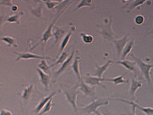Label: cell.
Instances as JSON below:
<instances>
[{
    "label": "cell",
    "instance_id": "d590c367",
    "mask_svg": "<svg viewBox=\"0 0 153 115\" xmlns=\"http://www.w3.org/2000/svg\"><path fill=\"white\" fill-rule=\"evenodd\" d=\"M94 113L96 114V115H103L102 112H99V111H96L94 112Z\"/></svg>",
    "mask_w": 153,
    "mask_h": 115
},
{
    "label": "cell",
    "instance_id": "484cf974",
    "mask_svg": "<svg viewBox=\"0 0 153 115\" xmlns=\"http://www.w3.org/2000/svg\"><path fill=\"white\" fill-rule=\"evenodd\" d=\"M38 67L39 69H41L42 71H43L44 72L47 73L49 72V69L50 68V66L48 65L45 59H44V60H42L39 64H38Z\"/></svg>",
    "mask_w": 153,
    "mask_h": 115
},
{
    "label": "cell",
    "instance_id": "52a82bcc",
    "mask_svg": "<svg viewBox=\"0 0 153 115\" xmlns=\"http://www.w3.org/2000/svg\"><path fill=\"white\" fill-rule=\"evenodd\" d=\"M65 11H62V13H60L59 15L57 16L54 19V20H53V22L50 23V25L48 26V27L47 28V30H46V31L44 32V33L43 34L42 37V38H41V42H40L39 44H41V43L43 42V43H44V47H45V45H46V43H47V41L50 39V38H51V37H53V35L52 34V32H52V29H53V26L54 25V24L56 23V21L58 20V19H59V17L60 16V15H61L62 14H63Z\"/></svg>",
    "mask_w": 153,
    "mask_h": 115
},
{
    "label": "cell",
    "instance_id": "d6a6232c",
    "mask_svg": "<svg viewBox=\"0 0 153 115\" xmlns=\"http://www.w3.org/2000/svg\"><path fill=\"white\" fill-rule=\"evenodd\" d=\"M0 115H13V114L10 111L6 109H2L1 111Z\"/></svg>",
    "mask_w": 153,
    "mask_h": 115
},
{
    "label": "cell",
    "instance_id": "e0dca14e",
    "mask_svg": "<svg viewBox=\"0 0 153 115\" xmlns=\"http://www.w3.org/2000/svg\"><path fill=\"white\" fill-rule=\"evenodd\" d=\"M142 86V82L132 78L131 81V85L129 89V93L131 96L134 97L137 90Z\"/></svg>",
    "mask_w": 153,
    "mask_h": 115
},
{
    "label": "cell",
    "instance_id": "e575fe53",
    "mask_svg": "<svg viewBox=\"0 0 153 115\" xmlns=\"http://www.w3.org/2000/svg\"><path fill=\"white\" fill-rule=\"evenodd\" d=\"M136 108H132V113H131V115H137L136 114Z\"/></svg>",
    "mask_w": 153,
    "mask_h": 115
},
{
    "label": "cell",
    "instance_id": "f546056e",
    "mask_svg": "<svg viewBox=\"0 0 153 115\" xmlns=\"http://www.w3.org/2000/svg\"><path fill=\"white\" fill-rule=\"evenodd\" d=\"M80 35L82 38V41L87 44H90L93 42V37L91 35H89L87 34H85L84 33H80Z\"/></svg>",
    "mask_w": 153,
    "mask_h": 115
},
{
    "label": "cell",
    "instance_id": "7a4b0ae2",
    "mask_svg": "<svg viewBox=\"0 0 153 115\" xmlns=\"http://www.w3.org/2000/svg\"><path fill=\"white\" fill-rule=\"evenodd\" d=\"M79 90L78 89V86H75L72 89H65L63 90L64 94L66 98L67 101L72 106V107L76 113H78V109H77V105H76V99H77V96L79 93Z\"/></svg>",
    "mask_w": 153,
    "mask_h": 115
},
{
    "label": "cell",
    "instance_id": "836d02e7",
    "mask_svg": "<svg viewBox=\"0 0 153 115\" xmlns=\"http://www.w3.org/2000/svg\"><path fill=\"white\" fill-rule=\"evenodd\" d=\"M102 113L103 114V115H116L112 111H109L108 110H107L106 108H105V110H103L102 111ZM123 115V114H122Z\"/></svg>",
    "mask_w": 153,
    "mask_h": 115
},
{
    "label": "cell",
    "instance_id": "8d00e7d4",
    "mask_svg": "<svg viewBox=\"0 0 153 115\" xmlns=\"http://www.w3.org/2000/svg\"><path fill=\"white\" fill-rule=\"evenodd\" d=\"M17 10V7L16 6V5H14L13 6V8H12V10H13V11H16V10Z\"/></svg>",
    "mask_w": 153,
    "mask_h": 115
},
{
    "label": "cell",
    "instance_id": "d6986e66",
    "mask_svg": "<svg viewBox=\"0 0 153 115\" xmlns=\"http://www.w3.org/2000/svg\"><path fill=\"white\" fill-rule=\"evenodd\" d=\"M134 44V39H132L130 41L127 43L126 46H125L124 49L123 50L122 54L121 55V60H126L127 56L130 53L131 50H132Z\"/></svg>",
    "mask_w": 153,
    "mask_h": 115
},
{
    "label": "cell",
    "instance_id": "4316f807",
    "mask_svg": "<svg viewBox=\"0 0 153 115\" xmlns=\"http://www.w3.org/2000/svg\"><path fill=\"white\" fill-rule=\"evenodd\" d=\"M53 105V98H51V99L48 101V102L45 105V107H44V108L41 110V111L39 114H38V115H44V114H45L46 113L48 112V111L51 110V108Z\"/></svg>",
    "mask_w": 153,
    "mask_h": 115
},
{
    "label": "cell",
    "instance_id": "cb8c5ba5",
    "mask_svg": "<svg viewBox=\"0 0 153 115\" xmlns=\"http://www.w3.org/2000/svg\"><path fill=\"white\" fill-rule=\"evenodd\" d=\"M1 40L7 43L8 44V46L10 47L11 46L17 47V44L16 42L15 39L11 37H1Z\"/></svg>",
    "mask_w": 153,
    "mask_h": 115
},
{
    "label": "cell",
    "instance_id": "2e32d148",
    "mask_svg": "<svg viewBox=\"0 0 153 115\" xmlns=\"http://www.w3.org/2000/svg\"><path fill=\"white\" fill-rule=\"evenodd\" d=\"M127 73L123 74L121 75H118L117 77H114V78H104V81H111L113 83H114L115 85L123 84V83H128L129 80H125L124 77L127 75Z\"/></svg>",
    "mask_w": 153,
    "mask_h": 115
},
{
    "label": "cell",
    "instance_id": "74e56055",
    "mask_svg": "<svg viewBox=\"0 0 153 115\" xmlns=\"http://www.w3.org/2000/svg\"><path fill=\"white\" fill-rule=\"evenodd\" d=\"M153 34V29H152V30L150 32H149L148 34Z\"/></svg>",
    "mask_w": 153,
    "mask_h": 115
},
{
    "label": "cell",
    "instance_id": "9c48e42d",
    "mask_svg": "<svg viewBox=\"0 0 153 115\" xmlns=\"http://www.w3.org/2000/svg\"><path fill=\"white\" fill-rule=\"evenodd\" d=\"M112 63L120 64L124 66L126 69H127L130 71H132L136 75L137 74V69H136V62L128 60H112Z\"/></svg>",
    "mask_w": 153,
    "mask_h": 115
},
{
    "label": "cell",
    "instance_id": "ba28073f",
    "mask_svg": "<svg viewBox=\"0 0 153 115\" xmlns=\"http://www.w3.org/2000/svg\"><path fill=\"white\" fill-rule=\"evenodd\" d=\"M129 35H130V33L126 35V36H124L123 38L120 40H114L113 41V43L117 50L118 56H120L121 55L123 49H124L125 46H126V44H127V42L129 40V38H128Z\"/></svg>",
    "mask_w": 153,
    "mask_h": 115
},
{
    "label": "cell",
    "instance_id": "8fae6325",
    "mask_svg": "<svg viewBox=\"0 0 153 115\" xmlns=\"http://www.w3.org/2000/svg\"><path fill=\"white\" fill-rule=\"evenodd\" d=\"M81 83L78 85L79 90L82 92L85 95L94 96L95 95V90L94 87H91L88 84H86L82 80L80 81Z\"/></svg>",
    "mask_w": 153,
    "mask_h": 115
},
{
    "label": "cell",
    "instance_id": "7402d4cb",
    "mask_svg": "<svg viewBox=\"0 0 153 115\" xmlns=\"http://www.w3.org/2000/svg\"><path fill=\"white\" fill-rule=\"evenodd\" d=\"M69 58V56H68V53L66 52H63L61 55L60 56H59V59L55 62H54L53 64H51V65H50V68L54 66L55 65H59L60 63H63L68 58Z\"/></svg>",
    "mask_w": 153,
    "mask_h": 115
},
{
    "label": "cell",
    "instance_id": "5bb4252c",
    "mask_svg": "<svg viewBox=\"0 0 153 115\" xmlns=\"http://www.w3.org/2000/svg\"><path fill=\"white\" fill-rule=\"evenodd\" d=\"M36 71L39 75L41 83L44 86V87L46 89H48V87H49L50 81V78L49 75H48L47 73L44 72L43 71H42L39 68H36Z\"/></svg>",
    "mask_w": 153,
    "mask_h": 115
},
{
    "label": "cell",
    "instance_id": "3957f363",
    "mask_svg": "<svg viewBox=\"0 0 153 115\" xmlns=\"http://www.w3.org/2000/svg\"><path fill=\"white\" fill-rule=\"evenodd\" d=\"M109 104V101L107 99H100L98 100L93 101L90 104L87 105L86 106L82 107L81 110L87 114H90V113H94L95 111H97V108L99 107L106 105Z\"/></svg>",
    "mask_w": 153,
    "mask_h": 115
},
{
    "label": "cell",
    "instance_id": "44dd1931",
    "mask_svg": "<svg viewBox=\"0 0 153 115\" xmlns=\"http://www.w3.org/2000/svg\"><path fill=\"white\" fill-rule=\"evenodd\" d=\"M71 34H72V31H70V32H69L65 36V37L63 38V40L62 41L61 44H60V51H59V53H60V55L63 52L64 49H65L66 46L68 45V43H69V40H70Z\"/></svg>",
    "mask_w": 153,
    "mask_h": 115
},
{
    "label": "cell",
    "instance_id": "4fadbf2b",
    "mask_svg": "<svg viewBox=\"0 0 153 115\" xmlns=\"http://www.w3.org/2000/svg\"><path fill=\"white\" fill-rule=\"evenodd\" d=\"M74 51H73L72 52V53L69 56L68 59L62 64V65L60 66V68L55 72V74H54L55 77H56V78L58 77L59 75L62 74L66 70V69L68 68V67L69 66V65L71 64V63L72 62V59L74 57Z\"/></svg>",
    "mask_w": 153,
    "mask_h": 115
},
{
    "label": "cell",
    "instance_id": "ffe728a7",
    "mask_svg": "<svg viewBox=\"0 0 153 115\" xmlns=\"http://www.w3.org/2000/svg\"><path fill=\"white\" fill-rule=\"evenodd\" d=\"M54 28V31H53V35L54 37L55 41L53 46H54L57 43V42L59 41V40L65 34V31L63 29L60 28L57 26H55Z\"/></svg>",
    "mask_w": 153,
    "mask_h": 115
},
{
    "label": "cell",
    "instance_id": "9a60e30c",
    "mask_svg": "<svg viewBox=\"0 0 153 115\" xmlns=\"http://www.w3.org/2000/svg\"><path fill=\"white\" fill-rule=\"evenodd\" d=\"M57 93V92L56 91H54L53 92V93H51L49 96L44 98L40 102L39 104H38V105L36 106L35 110V112L37 114H39L41 110L43 109V108L45 107V105L48 102V101L51 99L53 98V97L54 96H55L56 94Z\"/></svg>",
    "mask_w": 153,
    "mask_h": 115
},
{
    "label": "cell",
    "instance_id": "603a6c76",
    "mask_svg": "<svg viewBox=\"0 0 153 115\" xmlns=\"http://www.w3.org/2000/svg\"><path fill=\"white\" fill-rule=\"evenodd\" d=\"M33 84H31L30 85L29 87L25 88V89L23 90V94L22 95V97L23 99H28L31 94H32V92L33 91Z\"/></svg>",
    "mask_w": 153,
    "mask_h": 115
},
{
    "label": "cell",
    "instance_id": "1f68e13d",
    "mask_svg": "<svg viewBox=\"0 0 153 115\" xmlns=\"http://www.w3.org/2000/svg\"><path fill=\"white\" fill-rule=\"evenodd\" d=\"M143 21H144V17L141 15L137 16L134 19V22L137 25L142 24L143 22Z\"/></svg>",
    "mask_w": 153,
    "mask_h": 115
},
{
    "label": "cell",
    "instance_id": "ac0fdd59",
    "mask_svg": "<svg viewBox=\"0 0 153 115\" xmlns=\"http://www.w3.org/2000/svg\"><path fill=\"white\" fill-rule=\"evenodd\" d=\"M80 56H76L73 62V63L72 65V68L78 80L79 81H81V76L80 74L79 71V62H80Z\"/></svg>",
    "mask_w": 153,
    "mask_h": 115
},
{
    "label": "cell",
    "instance_id": "7c38bea8",
    "mask_svg": "<svg viewBox=\"0 0 153 115\" xmlns=\"http://www.w3.org/2000/svg\"><path fill=\"white\" fill-rule=\"evenodd\" d=\"M112 63V60H109L106 62V63L103 65H99V64H97V63H96V71L93 74V76H96L99 78H102V75L104 73V72H105L107 69L108 68V67L110 66V65Z\"/></svg>",
    "mask_w": 153,
    "mask_h": 115
},
{
    "label": "cell",
    "instance_id": "d4e9b609",
    "mask_svg": "<svg viewBox=\"0 0 153 115\" xmlns=\"http://www.w3.org/2000/svg\"><path fill=\"white\" fill-rule=\"evenodd\" d=\"M146 2V1H140V0H136V1H134L131 2V3L128 5V9L130 11L133 10V9L137 8L138 6L142 5V4H143L145 2Z\"/></svg>",
    "mask_w": 153,
    "mask_h": 115
},
{
    "label": "cell",
    "instance_id": "277c9868",
    "mask_svg": "<svg viewBox=\"0 0 153 115\" xmlns=\"http://www.w3.org/2000/svg\"><path fill=\"white\" fill-rule=\"evenodd\" d=\"M100 33L102 35V37L109 41H114V38H118V36L115 34V33L112 29V20H109V22L108 23V25L106 26H100Z\"/></svg>",
    "mask_w": 153,
    "mask_h": 115
},
{
    "label": "cell",
    "instance_id": "8992f818",
    "mask_svg": "<svg viewBox=\"0 0 153 115\" xmlns=\"http://www.w3.org/2000/svg\"><path fill=\"white\" fill-rule=\"evenodd\" d=\"M16 55H17V58L16 59V61H19L20 59H50V60H54V59L51 58L49 56H41V55H35L31 53H20L17 52H14Z\"/></svg>",
    "mask_w": 153,
    "mask_h": 115
},
{
    "label": "cell",
    "instance_id": "f1b7e54d",
    "mask_svg": "<svg viewBox=\"0 0 153 115\" xmlns=\"http://www.w3.org/2000/svg\"><path fill=\"white\" fill-rule=\"evenodd\" d=\"M91 2L92 1H81L77 5V7L75 8V9L74 10V11H75L76 10H78V9L84 7H91Z\"/></svg>",
    "mask_w": 153,
    "mask_h": 115
},
{
    "label": "cell",
    "instance_id": "6da1fadb",
    "mask_svg": "<svg viewBox=\"0 0 153 115\" xmlns=\"http://www.w3.org/2000/svg\"><path fill=\"white\" fill-rule=\"evenodd\" d=\"M130 55L136 62L140 72H142V75L145 77V80L147 81L148 86L149 87H152V80L151 78L150 71H151V69L153 68V63H146L141 58H137L136 56H134L132 53Z\"/></svg>",
    "mask_w": 153,
    "mask_h": 115
},
{
    "label": "cell",
    "instance_id": "5b68a950",
    "mask_svg": "<svg viewBox=\"0 0 153 115\" xmlns=\"http://www.w3.org/2000/svg\"><path fill=\"white\" fill-rule=\"evenodd\" d=\"M116 100L128 104L130 105H131L132 108H137L140 110H141L142 111H143L146 115H153V108L152 107H143L140 105H139L138 103L135 102L133 101H129L128 99H124V98H115Z\"/></svg>",
    "mask_w": 153,
    "mask_h": 115
},
{
    "label": "cell",
    "instance_id": "83f0119b",
    "mask_svg": "<svg viewBox=\"0 0 153 115\" xmlns=\"http://www.w3.org/2000/svg\"><path fill=\"white\" fill-rule=\"evenodd\" d=\"M22 15V13H18V14H16V15H13V16H11L9 17H8L5 21L7 22H10V23H13V22H15V23H20V22H19V19L20 18V17Z\"/></svg>",
    "mask_w": 153,
    "mask_h": 115
},
{
    "label": "cell",
    "instance_id": "30bf717a",
    "mask_svg": "<svg viewBox=\"0 0 153 115\" xmlns=\"http://www.w3.org/2000/svg\"><path fill=\"white\" fill-rule=\"evenodd\" d=\"M84 79V81L89 85H91L92 86H96V85H98V86H100L102 87H103V88H106V86H105L104 84H103L101 82L104 81V78H99L96 76H93L92 75H88L86 76L85 77L83 78Z\"/></svg>",
    "mask_w": 153,
    "mask_h": 115
},
{
    "label": "cell",
    "instance_id": "4dcf8cb0",
    "mask_svg": "<svg viewBox=\"0 0 153 115\" xmlns=\"http://www.w3.org/2000/svg\"><path fill=\"white\" fill-rule=\"evenodd\" d=\"M45 3L46 4V5L48 9H52L56 5H58L60 2L59 1H45Z\"/></svg>",
    "mask_w": 153,
    "mask_h": 115
}]
</instances>
